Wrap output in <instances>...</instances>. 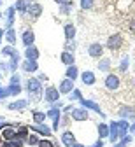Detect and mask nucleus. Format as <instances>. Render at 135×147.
I'll return each instance as SVG.
<instances>
[{
  "label": "nucleus",
  "instance_id": "obj_6",
  "mask_svg": "<svg viewBox=\"0 0 135 147\" xmlns=\"http://www.w3.org/2000/svg\"><path fill=\"white\" fill-rule=\"evenodd\" d=\"M79 102H81V107H84L86 110H95L96 114H100L102 117H105V114L102 112V109H100L98 103H95V102H91V100H84V98H81Z\"/></svg>",
  "mask_w": 135,
  "mask_h": 147
},
{
  "label": "nucleus",
  "instance_id": "obj_54",
  "mask_svg": "<svg viewBox=\"0 0 135 147\" xmlns=\"http://www.w3.org/2000/svg\"><path fill=\"white\" fill-rule=\"evenodd\" d=\"M72 147H86V145H83V144H77V142H75V144H72Z\"/></svg>",
  "mask_w": 135,
  "mask_h": 147
},
{
  "label": "nucleus",
  "instance_id": "obj_17",
  "mask_svg": "<svg viewBox=\"0 0 135 147\" xmlns=\"http://www.w3.org/2000/svg\"><path fill=\"white\" fill-rule=\"evenodd\" d=\"M25 56H26V60L37 61V58H39V49H37L35 46H28L26 51H25Z\"/></svg>",
  "mask_w": 135,
  "mask_h": 147
},
{
  "label": "nucleus",
  "instance_id": "obj_35",
  "mask_svg": "<svg viewBox=\"0 0 135 147\" xmlns=\"http://www.w3.org/2000/svg\"><path fill=\"white\" fill-rule=\"evenodd\" d=\"M70 9H72V2L60 5V12H62V14H70Z\"/></svg>",
  "mask_w": 135,
  "mask_h": 147
},
{
  "label": "nucleus",
  "instance_id": "obj_45",
  "mask_svg": "<svg viewBox=\"0 0 135 147\" xmlns=\"http://www.w3.org/2000/svg\"><path fill=\"white\" fill-rule=\"evenodd\" d=\"M123 140H121V144H125V145H128L130 142H132V137H128V135H125V137H121Z\"/></svg>",
  "mask_w": 135,
  "mask_h": 147
},
{
  "label": "nucleus",
  "instance_id": "obj_19",
  "mask_svg": "<svg viewBox=\"0 0 135 147\" xmlns=\"http://www.w3.org/2000/svg\"><path fill=\"white\" fill-rule=\"evenodd\" d=\"M60 60H62V63H63V65H67V67H70V65H74V53H69V51H63V53L60 54Z\"/></svg>",
  "mask_w": 135,
  "mask_h": 147
},
{
  "label": "nucleus",
  "instance_id": "obj_53",
  "mask_svg": "<svg viewBox=\"0 0 135 147\" xmlns=\"http://www.w3.org/2000/svg\"><path fill=\"white\" fill-rule=\"evenodd\" d=\"M4 33H5V32H4L2 28H0V44H2V39H4Z\"/></svg>",
  "mask_w": 135,
  "mask_h": 147
},
{
  "label": "nucleus",
  "instance_id": "obj_29",
  "mask_svg": "<svg viewBox=\"0 0 135 147\" xmlns=\"http://www.w3.org/2000/svg\"><path fill=\"white\" fill-rule=\"evenodd\" d=\"M18 65H19V54L16 53V54H12V56H11V61H9V70H11V72H16Z\"/></svg>",
  "mask_w": 135,
  "mask_h": 147
},
{
  "label": "nucleus",
  "instance_id": "obj_41",
  "mask_svg": "<svg viewBox=\"0 0 135 147\" xmlns=\"http://www.w3.org/2000/svg\"><path fill=\"white\" fill-rule=\"evenodd\" d=\"M7 96H9L7 88H2V86H0V100H4V98H7Z\"/></svg>",
  "mask_w": 135,
  "mask_h": 147
},
{
  "label": "nucleus",
  "instance_id": "obj_10",
  "mask_svg": "<svg viewBox=\"0 0 135 147\" xmlns=\"http://www.w3.org/2000/svg\"><path fill=\"white\" fill-rule=\"evenodd\" d=\"M26 14H28V18H30L32 21H35L37 18L42 14V5H41V4H32L30 9L26 11Z\"/></svg>",
  "mask_w": 135,
  "mask_h": 147
},
{
  "label": "nucleus",
  "instance_id": "obj_9",
  "mask_svg": "<svg viewBox=\"0 0 135 147\" xmlns=\"http://www.w3.org/2000/svg\"><path fill=\"white\" fill-rule=\"evenodd\" d=\"M30 130L32 131H35V133H41V135H44V137H51V133H53V130L51 128H47L46 124H32L30 126Z\"/></svg>",
  "mask_w": 135,
  "mask_h": 147
},
{
  "label": "nucleus",
  "instance_id": "obj_7",
  "mask_svg": "<svg viewBox=\"0 0 135 147\" xmlns=\"http://www.w3.org/2000/svg\"><path fill=\"white\" fill-rule=\"evenodd\" d=\"M88 54H90L91 58H102V54H104V46L98 44V42L90 44V47H88Z\"/></svg>",
  "mask_w": 135,
  "mask_h": 147
},
{
  "label": "nucleus",
  "instance_id": "obj_33",
  "mask_svg": "<svg viewBox=\"0 0 135 147\" xmlns=\"http://www.w3.org/2000/svg\"><path fill=\"white\" fill-rule=\"evenodd\" d=\"M18 51L12 47V46H5L4 49H2V54H4V56H12V54H16Z\"/></svg>",
  "mask_w": 135,
  "mask_h": 147
},
{
  "label": "nucleus",
  "instance_id": "obj_16",
  "mask_svg": "<svg viewBox=\"0 0 135 147\" xmlns=\"http://www.w3.org/2000/svg\"><path fill=\"white\" fill-rule=\"evenodd\" d=\"M81 81H83L86 86H93L96 79H95V74H93V72L86 70V72H83V74H81Z\"/></svg>",
  "mask_w": 135,
  "mask_h": 147
},
{
  "label": "nucleus",
  "instance_id": "obj_11",
  "mask_svg": "<svg viewBox=\"0 0 135 147\" xmlns=\"http://www.w3.org/2000/svg\"><path fill=\"white\" fill-rule=\"evenodd\" d=\"M21 42H23L26 47H28V46H33V42H35V33H33V30H25V32H23Z\"/></svg>",
  "mask_w": 135,
  "mask_h": 147
},
{
  "label": "nucleus",
  "instance_id": "obj_15",
  "mask_svg": "<svg viewBox=\"0 0 135 147\" xmlns=\"http://www.w3.org/2000/svg\"><path fill=\"white\" fill-rule=\"evenodd\" d=\"M30 5H32V0H18L16 5H14V9L18 12H21V14H26V11L30 9Z\"/></svg>",
  "mask_w": 135,
  "mask_h": 147
},
{
  "label": "nucleus",
  "instance_id": "obj_57",
  "mask_svg": "<svg viewBox=\"0 0 135 147\" xmlns=\"http://www.w3.org/2000/svg\"><path fill=\"white\" fill-rule=\"evenodd\" d=\"M0 121H4V117H0Z\"/></svg>",
  "mask_w": 135,
  "mask_h": 147
},
{
  "label": "nucleus",
  "instance_id": "obj_47",
  "mask_svg": "<svg viewBox=\"0 0 135 147\" xmlns=\"http://www.w3.org/2000/svg\"><path fill=\"white\" fill-rule=\"evenodd\" d=\"M128 30H130V32H135V20H132V21H130V25H128Z\"/></svg>",
  "mask_w": 135,
  "mask_h": 147
},
{
  "label": "nucleus",
  "instance_id": "obj_21",
  "mask_svg": "<svg viewBox=\"0 0 135 147\" xmlns=\"http://www.w3.org/2000/svg\"><path fill=\"white\" fill-rule=\"evenodd\" d=\"M14 12H16V9H14V7H9V9L5 11V18H7V23H5V30L12 28V25H14Z\"/></svg>",
  "mask_w": 135,
  "mask_h": 147
},
{
  "label": "nucleus",
  "instance_id": "obj_18",
  "mask_svg": "<svg viewBox=\"0 0 135 147\" xmlns=\"http://www.w3.org/2000/svg\"><path fill=\"white\" fill-rule=\"evenodd\" d=\"M63 32H65V39L67 40H74V37H75V26H74V23H67L63 26Z\"/></svg>",
  "mask_w": 135,
  "mask_h": 147
},
{
  "label": "nucleus",
  "instance_id": "obj_28",
  "mask_svg": "<svg viewBox=\"0 0 135 147\" xmlns=\"http://www.w3.org/2000/svg\"><path fill=\"white\" fill-rule=\"evenodd\" d=\"M7 91H9V96H18L19 93H21V86L19 84H9Z\"/></svg>",
  "mask_w": 135,
  "mask_h": 147
},
{
  "label": "nucleus",
  "instance_id": "obj_1",
  "mask_svg": "<svg viewBox=\"0 0 135 147\" xmlns=\"http://www.w3.org/2000/svg\"><path fill=\"white\" fill-rule=\"evenodd\" d=\"M26 89H28V93H30V96L33 98V100H39L42 96V84H41V81L39 79H28V82H26Z\"/></svg>",
  "mask_w": 135,
  "mask_h": 147
},
{
  "label": "nucleus",
  "instance_id": "obj_38",
  "mask_svg": "<svg viewBox=\"0 0 135 147\" xmlns=\"http://www.w3.org/2000/svg\"><path fill=\"white\" fill-rule=\"evenodd\" d=\"M74 49H75V42H74V40H67V44H65V51L74 53Z\"/></svg>",
  "mask_w": 135,
  "mask_h": 147
},
{
  "label": "nucleus",
  "instance_id": "obj_44",
  "mask_svg": "<svg viewBox=\"0 0 135 147\" xmlns=\"http://www.w3.org/2000/svg\"><path fill=\"white\" fill-rule=\"evenodd\" d=\"M7 70H9V63L2 61V63H0V72H7Z\"/></svg>",
  "mask_w": 135,
  "mask_h": 147
},
{
  "label": "nucleus",
  "instance_id": "obj_36",
  "mask_svg": "<svg viewBox=\"0 0 135 147\" xmlns=\"http://www.w3.org/2000/svg\"><path fill=\"white\" fill-rule=\"evenodd\" d=\"M39 147H54V144L51 142V140H47V138H42V140H39V144H37Z\"/></svg>",
  "mask_w": 135,
  "mask_h": 147
},
{
  "label": "nucleus",
  "instance_id": "obj_27",
  "mask_svg": "<svg viewBox=\"0 0 135 147\" xmlns=\"http://www.w3.org/2000/svg\"><path fill=\"white\" fill-rule=\"evenodd\" d=\"M98 137H100L102 140L109 137V124H105V123H100V124H98Z\"/></svg>",
  "mask_w": 135,
  "mask_h": 147
},
{
  "label": "nucleus",
  "instance_id": "obj_12",
  "mask_svg": "<svg viewBox=\"0 0 135 147\" xmlns=\"http://www.w3.org/2000/svg\"><path fill=\"white\" fill-rule=\"evenodd\" d=\"M72 89H74V81H70V79L65 77V79L60 82V89H58V91H60L62 95H67V93H70Z\"/></svg>",
  "mask_w": 135,
  "mask_h": 147
},
{
  "label": "nucleus",
  "instance_id": "obj_51",
  "mask_svg": "<svg viewBox=\"0 0 135 147\" xmlns=\"http://www.w3.org/2000/svg\"><path fill=\"white\" fill-rule=\"evenodd\" d=\"M53 107H54V109H62V107H63V103H62V102H54V103H53Z\"/></svg>",
  "mask_w": 135,
  "mask_h": 147
},
{
  "label": "nucleus",
  "instance_id": "obj_5",
  "mask_svg": "<svg viewBox=\"0 0 135 147\" xmlns=\"http://www.w3.org/2000/svg\"><path fill=\"white\" fill-rule=\"evenodd\" d=\"M44 98H46V102L54 103V102L60 100V91H58L56 88H53V86H49V88H46V91H44Z\"/></svg>",
  "mask_w": 135,
  "mask_h": 147
},
{
  "label": "nucleus",
  "instance_id": "obj_20",
  "mask_svg": "<svg viewBox=\"0 0 135 147\" xmlns=\"http://www.w3.org/2000/svg\"><path fill=\"white\" fill-rule=\"evenodd\" d=\"M2 138L4 140H14L16 138V130H14V128L12 126H7V128H4V130H2Z\"/></svg>",
  "mask_w": 135,
  "mask_h": 147
},
{
  "label": "nucleus",
  "instance_id": "obj_37",
  "mask_svg": "<svg viewBox=\"0 0 135 147\" xmlns=\"http://www.w3.org/2000/svg\"><path fill=\"white\" fill-rule=\"evenodd\" d=\"M70 93H72V95H70V100H81V98H83V95H81L79 89H72Z\"/></svg>",
  "mask_w": 135,
  "mask_h": 147
},
{
  "label": "nucleus",
  "instance_id": "obj_26",
  "mask_svg": "<svg viewBox=\"0 0 135 147\" xmlns=\"http://www.w3.org/2000/svg\"><path fill=\"white\" fill-rule=\"evenodd\" d=\"M21 67H23V70H25V72H37V70H39L37 61H32V60H26Z\"/></svg>",
  "mask_w": 135,
  "mask_h": 147
},
{
  "label": "nucleus",
  "instance_id": "obj_24",
  "mask_svg": "<svg viewBox=\"0 0 135 147\" xmlns=\"http://www.w3.org/2000/svg\"><path fill=\"white\" fill-rule=\"evenodd\" d=\"M32 117H33V123L35 124H41V123H44L46 121V112H41V110H33L32 112Z\"/></svg>",
  "mask_w": 135,
  "mask_h": 147
},
{
  "label": "nucleus",
  "instance_id": "obj_43",
  "mask_svg": "<svg viewBox=\"0 0 135 147\" xmlns=\"http://www.w3.org/2000/svg\"><path fill=\"white\" fill-rule=\"evenodd\" d=\"M69 123H70V119H69V117H67V116H65V117H62V119H60V126H69Z\"/></svg>",
  "mask_w": 135,
  "mask_h": 147
},
{
  "label": "nucleus",
  "instance_id": "obj_48",
  "mask_svg": "<svg viewBox=\"0 0 135 147\" xmlns=\"http://www.w3.org/2000/svg\"><path fill=\"white\" fill-rule=\"evenodd\" d=\"M91 147H104V142H102V138H100V140H96V142H95Z\"/></svg>",
  "mask_w": 135,
  "mask_h": 147
},
{
  "label": "nucleus",
  "instance_id": "obj_34",
  "mask_svg": "<svg viewBox=\"0 0 135 147\" xmlns=\"http://www.w3.org/2000/svg\"><path fill=\"white\" fill-rule=\"evenodd\" d=\"M39 140H41V138H39L35 133H32V135H28V138H26V142H28V145H37L39 144Z\"/></svg>",
  "mask_w": 135,
  "mask_h": 147
},
{
  "label": "nucleus",
  "instance_id": "obj_58",
  "mask_svg": "<svg viewBox=\"0 0 135 147\" xmlns=\"http://www.w3.org/2000/svg\"><path fill=\"white\" fill-rule=\"evenodd\" d=\"M0 76H2V72H0Z\"/></svg>",
  "mask_w": 135,
  "mask_h": 147
},
{
  "label": "nucleus",
  "instance_id": "obj_50",
  "mask_svg": "<svg viewBox=\"0 0 135 147\" xmlns=\"http://www.w3.org/2000/svg\"><path fill=\"white\" fill-rule=\"evenodd\" d=\"M56 4H60V5H63V4H69V2H72V0H54Z\"/></svg>",
  "mask_w": 135,
  "mask_h": 147
},
{
  "label": "nucleus",
  "instance_id": "obj_30",
  "mask_svg": "<svg viewBox=\"0 0 135 147\" xmlns=\"http://www.w3.org/2000/svg\"><path fill=\"white\" fill-rule=\"evenodd\" d=\"M28 135H30V133H28V128H26V126H19L18 130H16V137L21 138V140L28 138Z\"/></svg>",
  "mask_w": 135,
  "mask_h": 147
},
{
  "label": "nucleus",
  "instance_id": "obj_4",
  "mask_svg": "<svg viewBox=\"0 0 135 147\" xmlns=\"http://www.w3.org/2000/svg\"><path fill=\"white\" fill-rule=\"evenodd\" d=\"M70 117L74 121H88V110L84 107H77L70 110Z\"/></svg>",
  "mask_w": 135,
  "mask_h": 147
},
{
  "label": "nucleus",
  "instance_id": "obj_32",
  "mask_svg": "<svg viewBox=\"0 0 135 147\" xmlns=\"http://www.w3.org/2000/svg\"><path fill=\"white\" fill-rule=\"evenodd\" d=\"M95 5V0H81V9L83 11H88Z\"/></svg>",
  "mask_w": 135,
  "mask_h": 147
},
{
  "label": "nucleus",
  "instance_id": "obj_3",
  "mask_svg": "<svg viewBox=\"0 0 135 147\" xmlns=\"http://www.w3.org/2000/svg\"><path fill=\"white\" fill-rule=\"evenodd\" d=\"M119 76H116V74H109V76L105 77V81H104V84H105V88L107 89H111V91H116L119 88Z\"/></svg>",
  "mask_w": 135,
  "mask_h": 147
},
{
  "label": "nucleus",
  "instance_id": "obj_52",
  "mask_svg": "<svg viewBox=\"0 0 135 147\" xmlns=\"http://www.w3.org/2000/svg\"><path fill=\"white\" fill-rule=\"evenodd\" d=\"M128 130H130V133H135V123H133V124H130V126H128Z\"/></svg>",
  "mask_w": 135,
  "mask_h": 147
},
{
  "label": "nucleus",
  "instance_id": "obj_13",
  "mask_svg": "<svg viewBox=\"0 0 135 147\" xmlns=\"http://www.w3.org/2000/svg\"><path fill=\"white\" fill-rule=\"evenodd\" d=\"M62 144L65 145V147H72V144H75V135L72 133V131H63L62 133Z\"/></svg>",
  "mask_w": 135,
  "mask_h": 147
},
{
  "label": "nucleus",
  "instance_id": "obj_39",
  "mask_svg": "<svg viewBox=\"0 0 135 147\" xmlns=\"http://www.w3.org/2000/svg\"><path fill=\"white\" fill-rule=\"evenodd\" d=\"M119 70H121V72H126V70H128V56H125V58L121 60V65H119Z\"/></svg>",
  "mask_w": 135,
  "mask_h": 147
},
{
  "label": "nucleus",
  "instance_id": "obj_46",
  "mask_svg": "<svg viewBox=\"0 0 135 147\" xmlns=\"http://www.w3.org/2000/svg\"><path fill=\"white\" fill-rule=\"evenodd\" d=\"M7 126H12L11 123H5V121H0V130H4V128H7Z\"/></svg>",
  "mask_w": 135,
  "mask_h": 147
},
{
  "label": "nucleus",
  "instance_id": "obj_22",
  "mask_svg": "<svg viewBox=\"0 0 135 147\" xmlns=\"http://www.w3.org/2000/svg\"><path fill=\"white\" fill-rule=\"evenodd\" d=\"M65 76H67V79H70V81H75L77 77H79V70H77V67H75V65H70V67H67Z\"/></svg>",
  "mask_w": 135,
  "mask_h": 147
},
{
  "label": "nucleus",
  "instance_id": "obj_23",
  "mask_svg": "<svg viewBox=\"0 0 135 147\" xmlns=\"http://www.w3.org/2000/svg\"><path fill=\"white\" fill-rule=\"evenodd\" d=\"M26 105H28V102H26V100H16V102L9 103V105H7V109H9V110H21V109H25Z\"/></svg>",
  "mask_w": 135,
  "mask_h": 147
},
{
  "label": "nucleus",
  "instance_id": "obj_55",
  "mask_svg": "<svg viewBox=\"0 0 135 147\" xmlns=\"http://www.w3.org/2000/svg\"><path fill=\"white\" fill-rule=\"evenodd\" d=\"M116 147H126V145H125V144H121V142H119V144H118V145H116Z\"/></svg>",
  "mask_w": 135,
  "mask_h": 147
},
{
  "label": "nucleus",
  "instance_id": "obj_31",
  "mask_svg": "<svg viewBox=\"0 0 135 147\" xmlns=\"http://www.w3.org/2000/svg\"><path fill=\"white\" fill-rule=\"evenodd\" d=\"M96 67H98V70H100V72H107V70L111 68V61H109L107 58H102V60L98 61V65H96Z\"/></svg>",
  "mask_w": 135,
  "mask_h": 147
},
{
  "label": "nucleus",
  "instance_id": "obj_49",
  "mask_svg": "<svg viewBox=\"0 0 135 147\" xmlns=\"http://www.w3.org/2000/svg\"><path fill=\"white\" fill-rule=\"evenodd\" d=\"M37 79L41 81V82H44V81H47V76H46V74H41V76H39Z\"/></svg>",
  "mask_w": 135,
  "mask_h": 147
},
{
  "label": "nucleus",
  "instance_id": "obj_8",
  "mask_svg": "<svg viewBox=\"0 0 135 147\" xmlns=\"http://www.w3.org/2000/svg\"><path fill=\"white\" fill-rule=\"evenodd\" d=\"M118 114H119V117L121 119H135V109L133 107H128V105H123V107H119V110H118Z\"/></svg>",
  "mask_w": 135,
  "mask_h": 147
},
{
  "label": "nucleus",
  "instance_id": "obj_2",
  "mask_svg": "<svg viewBox=\"0 0 135 147\" xmlns=\"http://www.w3.org/2000/svg\"><path fill=\"white\" fill-rule=\"evenodd\" d=\"M121 46H123V37L119 33H114V35H111L107 39V47L111 51H118Z\"/></svg>",
  "mask_w": 135,
  "mask_h": 147
},
{
  "label": "nucleus",
  "instance_id": "obj_42",
  "mask_svg": "<svg viewBox=\"0 0 135 147\" xmlns=\"http://www.w3.org/2000/svg\"><path fill=\"white\" fill-rule=\"evenodd\" d=\"M19 81H21V77H19V74H12V77H11V84H19Z\"/></svg>",
  "mask_w": 135,
  "mask_h": 147
},
{
  "label": "nucleus",
  "instance_id": "obj_25",
  "mask_svg": "<svg viewBox=\"0 0 135 147\" xmlns=\"http://www.w3.org/2000/svg\"><path fill=\"white\" fill-rule=\"evenodd\" d=\"M4 37H5V40L9 42V46H14V44H16V32H14V28H9V30H5Z\"/></svg>",
  "mask_w": 135,
  "mask_h": 147
},
{
  "label": "nucleus",
  "instance_id": "obj_40",
  "mask_svg": "<svg viewBox=\"0 0 135 147\" xmlns=\"http://www.w3.org/2000/svg\"><path fill=\"white\" fill-rule=\"evenodd\" d=\"M11 145H12V147H23V145H25V142H23L21 138H18V137H16L14 140H11Z\"/></svg>",
  "mask_w": 135,
  "mask_h": 147
},
{
  "label": "nucleus",
  "instance_id": "obj_14",
  "mask_svg": "<svg viewBox=\"0 0 135 147\" xmlns=\"http://www.w3.org/2000/svg\"><path fill=\"white\" fill-rule=\"evenodd\" d=\"M128 126H130V123H128L126 119L116 121V128H118V135H119V138H121V137H125V135L128 133Z\"/></svg>",
  "mask_w": 135,
  "mask_h": 147
},
{
  "label": "nucleus",
  "instance_id": "obj_56",
  "mask_svg": "<svg viewBox=\"0 0 135 147\" xmlns=\"http://www.w3.org/2000/svg\"><path fill=\"white\" fill-rule=\"evenodd\" d=\"M0 144H2V135H0Z\"/></svg>",
  "mask_w": 135,
  "mask_h": 147
}]
</instances>
